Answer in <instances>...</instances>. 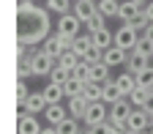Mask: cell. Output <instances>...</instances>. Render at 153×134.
<instances>
[{"label":"cell","instance_id":"5","mask_svg":"<svg viewBox=\"0 0 153 134\" xmlns=\"http://www.w3.org/2000/svg\"><path fill=\"white\" fill-rule=\"evenodd\" d=\"M71 44H74L71 38H63V36H57V33H55V36H49L47 41L41 44V49H44L49 57H55V60H57L63 52H68V49H71Z\"/></svg>","mask_w":153,"mask_h":134},{"label":"cell","instance_id":"7","mask_svg":"<svg viewBox=\"0 0 153 134\" xmlns=\"http://www.w3.org/2000/svg\"><path fill=\"white\" fill-rule=\"evenodd\" d=\"M82 121L88 123V129H90V126H104V123L109 121V109H107V104H104V101H96V104H90Z\"/></svg>","mask_w":153,"mask_h":134},{"label":"cell","instance_id":"29","mask_svg":"<svg viewBox=\"0 0 153 134\" xmlns=\"http://www.w3.org/2000/svg\"><path fill=\"white\" fill-rule=\"evenodd\" d=\"M30 93H33V90L27 88V82H25V80H16V107H22V104L30 99Z\"/></svg>","mask_w":153,"mask_h":134},{"label":"cell","instance_id":"42","mask_svg":"<svg viewBox=\"0 0 153 134\" xmlns=\"http://www.w3.org/2000/svg\"><path fill=\"white\" fill-rule=\"evenodd\" d=\"M126 134H137V131H126Z\"/></svg>","mask_w":153,"mask_h":134},{"label":"cell","instance_id":"27","mask_svg":"<svg viewBox=\"0 0 153 134\" xmlns=\"http://www.w3.org/2000/svg\"><path fill=\"white\" fill-rule=\"evenodd\" d=\"M101 93H104V85H99V82H88V85H85V90H82V96H85L90 104L101 101Z\"/></svg>","mask_w":153,"mask_h":134},{"label":"cell","instance_id":"30","mask_svg":"<svg viewBox=\"0 0 153 134\" xmlns=\"http://www.w3.org/2000/svg\"><path fill=\"white\" fill-rule=\"evenodd\" d=\"M82 63H88V66H96V63H104V49H99V47L88 49V52H85V57H82Z\"/></svg>","mask_w":153,"mask_h":134},{"label":"cell","instance_id":"13","mask_svg":"<svg viewBox=\"0 0 153 134\" xmlns=\"http://www.w3.org/2000/svg\"><path fill=\"white\" fill-rule=\"evenodd\" d=\"M88 107H90V101L85 99V96H76V99H68V115H71V118L74 121H82L85 118V112H88Z\"/></svg>","mask_w":153,"mask_h":134},{"label":"cell","instance_id":"17","mask_svg":"<svg viewBox=\"0 0 153 134\" xmlns=\"http://www.w3.org/2000/svg\"><path fill=\"white\" fill-rule=\"evenodd\" d=\"M115 82H118V88L123 90V96L128 99V96H131V90L137 88V74H131V71H120L118 77H115Z\"/></svg>","mask_w":153,"mask_h":134},{"label":"cell","instance_id":"20","mask_svg":"<svg viewBox=\"0 0 153 134\" xmlns=\"http://www.w3.org/2000/svg\"><path fill=\"white\" fill-rule=\"evenodd\" d=\"M41 93H44V99H47V104H49V107H52V104H60V101L66 99V90H63V85H52V82H49V85H47Z\"/></svg>","mask_w":153,"mask_h":134},{"label":"cell","instance_id":"39","mask_svg":"<svg viewBox=\"0 0 153 134\" xmlns=\"http://www.w3.org/2000/svg\"><path fill=\"white\" fill-rule=\"evenodd\" d=\"M142 109H148V112H153V93H150V99H148V104H145Z\"/></svg>","mask_w":153,"mask_h":134},{"label":"cell","instance_id":"43","mask_svg":"<svg viewBox=\"0 0 153 134\" xmlns=\"http://www.w3.org/2000/svg\"><path fill=\"white\" fill-rule=\"evenodd\" d=\"M79 134H85V131H79Z\"/></svg>","mask_w":153,"mask_h":134},{"label":"cell","instance_id":"1","mask_svg":"<svg viewBox=\"0 0 153 134\" xmlns=\"http://www.w3.org/2000/svg\"><path fill=\"white\" fill-rule=\"evenodd\" d=\"M49 11L47 6H36L33 0H16V44L36 47L49 38Z\"/></svg>","mask_w":153,"mask_h":134},{"label":"cell","instance_id":"21","mask_svg":"<svg viewBox=\"0 0 153 134\" xmlns=\"http://www.w3.org/2000/svg\"><path fill=\"white\" fill-rule=\"evenodd\" d=\"M148 60H150V57H145V55H140V52H131V55H128V63H126V71L140 74V71L148 68Z\"/></svg>","mask_w":153,"mask_h":134},{"label":"cell","instance_id":"38","mask_svg":"<svg viewBox=\"0 0 153 134\" xmlns=\"http://www.w3.org/2000/svg\"><path fill=\"white\" fill-rule=\"evenodd\" d=\"M41 134H57V129H55V126H44V129H41Z\"/></svg>","mask_w":153,"mask_h":134},{"label":"cell","instance_id":"26","mask_svg":"<svg viewBox=\"0 0 153 134\" xmlns=\"http://www.w3.org/2000/svg\"><path fill=\"white\" fill-rule=\"evenodd\" d=\"M79 63H82V57H76L71 49H68V52H63L60 57H57V66H60V68H66V71H74Z\"/></svg>","mask_w":153,"mask_h":134},{"label":"cell","instance_id":"31","mask_svg":"<svg viewBox=\"0 0 153 134\" xmlns=\"http://www.w3.org/2000/svg\"><path fill=\"white\" fill-rule=\"evenodd\" d=\"M57 134H79V121H74V118H66L60 126H55Z\"/></svg>","mask_w":153,"mask_h":134},{"label":"cell","instance_id":"12","mask_svg":"<svg viewBox=\"0 0 153 134\" xmlns=\"http://www.w3.org/2000/svg\"><path fill=\"white\" fill-rule=\"evenodd\" d=\"M41 123H38V115H25V118L16 121V134H41Z\"/></svg>","mask_w":153,"mask_h":134},{"label":"cell","instance_id":"41","mask_svg":"<svg viewBox=\"0 0 153 134\" xmlns=\"http://www.w3.org/2000/svg\"><path fill=\"white\" fill-rule=\"evenodd\" d=\"M150 126H153V112H150Z\"/></svg>","mask_w":153,"mask_h":134},{"label":"cell","instance_id":"25","mask_svg":"<svg viewBox=\"0 0 153 134\" xmlns=\"http://www.w3.org/2000/svg\"><path fill=\"white\" fill-rule=\"evenodd\" d=\"M85 85H88V82H82V80H76V77H71V80H68V82L63 85V90H66V99H76V96H82Z\"/></svg>","mask_w":153,"mask_h":134},{"label":"cell","instance_id":"24","mask_svg":"<svg viewBox=\"0 0 153 134\" xmlns=\"http://www.w3.org/2000/svg\"><path fill=\"white\" fill-rule=\"evenodd\" d=\"M118 11H120V0H99V14L104 19L118 16Z\"/></svg>","mask_w":153,"mask_h":134},{"label":"cell","instance_id":"4","mask_svg":"<svg viewBox=\"0 0 153 134\" xmlns=\"http://www.w3.org/2000/svg\"><path fill=\"white\" fill-rule=\"evenodd\" d=\"M79 28H82V22H79L74 14H63V16H57V36L71 38V41H74L76 36H82Z\"/></svg>","mask_w":153,"mask_h":134},{"label":"cell","instance_id":"8","mask_svg":"<svg viewBox=\"0 0 153 134\" xmlns=\"http://www.w3.org/2000/svg\"><path fill=\"white\" fill-rule=\"evenodd\" d=\"M131 112H134L131 101H128V99H120L118 104L109 107V121H112V123H120V126H128V115H131Z\"/></svg>","mask_w":153,"mask_h":134},{"label":"cell","instance_id":"40","mask_svg":"<svg viewBox=\"0 0 153 134\" xmlns=\"http://www.w3.org/2000/svg\"><path fill=\"white\" fill-rule=\"evenodd\" d=\"M142 134H153V129H148V131H142Z\"/></svg>","mask_w":153,"mask_h":134},{"label":"cell","instance_id":"33","mask_svg":"<svg viewBox=\"0 0 153 134\" xmlns=\"http://www.w3.org/2000/svg\"><path fill=\"white\" fill-rule=\"evenodd\" d=\"M134 52H140V55H145V57H153V44L148 41V38H140L137 47H134Z\"/></svg>","mask_w":153,"mask_h":134},{"label":"cell","instance_id":"9","mask_svg":"<svg viewBox=\"0 0 153 134\" xmlns=\"http://www.w3.org/2000/svg\"><path fill=\"white\" fill-rule=\"evenodd\" d=\"M148 129H153V126H150V112H148V109H134V112L128 115V131L142 134V131H148Z\"/></svg>","mask_w":153,"mask_h":134},{"label":"cell","instance_id":"32","mask_svg":"<svg viewBox=\"0 0 153 134\" xmlns=\"http://www.w3.org/2000/svg\"><path fill=\"white\" fill-rule=\"evenodd\" d=\"M137 85L140 88H153V66H148L145 71L137 74Z\"/></svg>","mask_w":153,"mask_h":134},{"label":"cell","instance_id":"18","mask_svg":"<svg viewBox=\"0 0 153 134\" xmlns=\"http://www.w3.org/2000/svg\"><path fill=\"white\" fill-rule=\"evenodd\" d=\"M150 93H153L150 88H140V85H137V88L131 90V96H128L131 107H134V109H142V107L148 104V99H150Z\"/></svg>","mask_w":153,"mask_h":134},{"label":"cell","instance_id":"28","mask_svg":"<svg viewBox=\"0 0 153 134\" xmlns=\"http://www.w3.org/2000/svg\"><path fill=\"white\" fill-rule=\"evenodd\" d=\"M68 80H71V71H66V68H60V66H55L52 74H49V82H52V85H66Z\"/></svg>","mask_w":153,"mask_h":134},{"label":"cell","instance_id":"15","mask_svg":"<svg viewBox=\"0 0 153 134\" xmlns=\"http://www.w3.org/2000/svg\"><path fill=\"white\" fill-rule=\"evenodd\" d=\"M44 118H47V123H49V126H60L66 118H71V115H68V109H66V107H60V104H52V107H47Z\"/></svg>","mask_w":153,"mask_h":134},{"label":"cell","instance_id":"35","mask_svg":"<svg viewBox=\"0 0 153 134\" xmlns=\"http://www.w3.org/2000/svg\"><path fill=\"white\" fill-rule=\"evenodd\" d=\"M85 134H109V126L104 123V126H90V129H85Z\"/></svg>","mask_w":153,"mask_h":134},{"label":"cell","instance_id":"44","mask_svg":"<svg viewBox=\"0 0 153 134\" xmlns=\"http://www.w3.org/2000/svg\"><path fill=\"white\" fill-rule=\"evenodd\" d=\"M150 90H153V88H150Z\"/></svg>","mask_w":153,"mask_h":134},{"label":"cell","instance_id":"3","mask_svg":"<svg viewBox=\"0 0 153 134\" xmlns=\"http://www.w3.org/2000/svg\"><path fill=\"white\" fill-rule=\"evenodd\" d=\"M140 38H142V36L134 30V28L120 25L118 30H115V47H118V49H126V52H134V47H137Z\"/></svg>","mask_w":153,"mask_h":134},{"label":"cell","instance_id":"14","mask_svg":"<svg viewBox=\"0 0 153 134\" xmlns=\"http://www.w3.org/2000/svg\"><path fill=\"white\" fill-rule=\"evenodd\" d=\"M90 38H93V47H99V49H109V47H115V33H109V28H101V30H96V33H90Z\"/></svg>","mask_w":153,"mask_h":134},{"label":"cell","instance_id":"22","mask_svg":"<svg viewBox=\"0 0 153 134\" xmlns=\"http://www.w3.org/2000/svg\"><path fill=\"white\" fill-rule=\"evenodd\" d=\"M90 82L107 85V82H109V66H107V63H96V66H90Z\"/></svg>","mask_w":153,"mask_h":134},{"label":"cell","instance_id":"6","mask_svg":"<svg viewBox=\"0 0 153 134\" xmlns=\"http://www.w3.org/2000/svg\"><path fill=\"white\" fill-rule=\"evenodd\" d=\"M71 14L79 19L82 25H88L90 19L99 14V0H74V8H71Z\"/></svg>","mask_w":153,"mask_h":134},{"label":"cell","instance_id":"10","mask_svg":"<svg viewBox=\"0 0 153 134\" xmlns=\"http://www.w3.org/2000/svg\"><path fill=\"white\" fill-rule=\"evenodd\" d=\"M47 99H44V93L41 90H36V93H30V99L22 104V109L27 112V115H41V112H47Z\"/></svg>","mask_w":153,"mask_h":134},{"label":"cell","instance_id":"11","mask_svg":"<svg viewBox=\"0 0 153 134\" xmlns=\"http://www.w3.org/2000/svg\"><path fill=\"white\" fill-rule=\"evenodd\" d=\"M128 55H131V52H126V49H118V47H109V49L104 52V63H107L109 68H118V66H126V63H128Z\"/></svg>","mask_w":153,"mask_h":134},{"label":"cell","instance_id":"37","mask_svg":"<svg viewBox=\"0 0 153 134\" xmlns=\"http://www.w3.org/2000/svg\"><path fill=\"white\" fill-rule=\"evenodd\" d=\"M142 38H148V41L153 44V25H148V28H145V33H142Z\"/></svg>","mask_w":153,"mask_h":134},{"label":"cell","instance_id":"2","mask_svg":"<svg viewBox=\"0 0 153 134\" xmlns=\"http://www.w3.org/2000/svg\"><path fill=\"white\" fill-rule=\"evenodd\" d=\"M55 66H57V60L49 57L44 49H33L30 52V71H33V77H49Z\"/></svg>","mask_w":153,"mask_h":134},{"label":"cell","instance_id":"36","mask_svg":"<svg viewBox=\"0 0 153 134\" xmlns=\"http://www.w3.org/2000/svg\"><path fill=\"white\" fill-rule=\"evenodd\" d=\"M145 16H148V22L153 25V0H150V3L145 6Z\"/></svg>","mask_w":153,"mask_h":134},{"label":"cell","instance_id":"23","mask_svg":"<svg viewBox=\"0 0 153 134\" xmlns=\"http://www.w3.org/2000/svg\"><path fill=\"white\" fill-rule=\"evenodd\" d=\"M71 8H74V0H47V11H52L57 16L71 14Z\"/></svg>","mask_w":153,"mask_h":134},{"label":"cell","instance_id":"19","mask_svg":"<svg viewBox=\"0 0 153 134\" xmlns=\"http://www.w3.org/2000/svg\"><path fill=\"white\" fill-rule=\"evenodd\" d=\"M88 49H93V38H90V33L76 36V38H74V44H71V52H74L76 57H85Z\"/></svg>","mask_w":153,"mask_h":134},{"label":"cell","instance_id":"16","mask_svg":"<svg viewBox=\"0 0 153 134\" xmlns=\"http://www.w3.org/2000/svg\"><path fill=\"white\" fill-rule=\"evenodd\" d=\"M120 99H126V96H123V90L118 88V82H115V80H109V82L104 85V93H101V101L112 107V104H118Z\"/></svg>","mask_w":153,"mask_h":134},{"label":"cell","instance_id":"34","mask_svg":"<svg viewBox=\"0 0 153 134\" xmlns=\"http://www.w3.org/2000/svg\"><path fill=\"white\" fill-rule=\"evenodd\" d=\"M85 28H88V33H96V30H101V28H107V22H104V16H101V14H96V16L90 19V22H88Z\"/></svg>","mask_w":153,"mask_h":134}]
</instances>
